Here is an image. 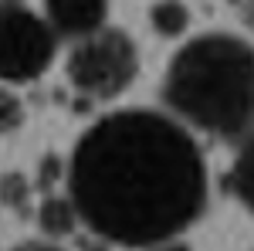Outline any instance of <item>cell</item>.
I'll return each instance as SVG.
<instances>
[{
  "mask_svg": "<svg viewBox=\"0 0 254 251\" xmlns=\"http://www.w3.org/2000/svg\"><path fill=\"white\" fill-rule=\"evenodd\" d=\"M78 211L71 204V197H44L38 207V228L48 234V241H58L78 228Z\"/></svg>",
  "mask_w": 254,
  "mask_h": 251,
  "instance_id": "6",
  "label": "cell"
},
{
  "mask_svg": "<svg viewBox=\"0 0 254 251\" xmlns=\"http://www.w3.org/2000/svg\"><path fill=\"white\" fill-rule=\"evenodd\" d=\"M0 200L14 211H24L31 200V183L24 180V173H3L0 176Z\"/></svg>",
  "mask_w": 254,
  "mask_h": 251,
  "instance_id": "9",
  "label": "cell"
},
{
  "mask_svg": "<svg viewBox=\"0 0 254 251\" xmlns=\"http://www.w3.org/2000/svg\"><path fill=\"white\" fill-rule=\"evenodd\" d=\"M10 3H20V0H10Z\"/></svg>",
  "mask_w": 254,
  "mask_h": 251,
  "instance_id": "14",
  "label": "cell"
},
{
  "mask_svg": "<svg viewBox=\"0 0 254 251\" xmlns=\"http://www.w3.org/2000/svg\"><path fill=\"white\" fill-rule=\"evenodd\" d=\"M149 20H153L156 34H163V38H180L190 27V10H187L183 0H159L156 7L149 10Z\"/></svg>",
  "mask_w": 254,
  "mask_h": 251,
  "instance_id": "8",
  "label": "cell"
},
{
  "mask_svg": "<svg viewBox=\"0 0 254 251\" xmlns=\"http://www.w3.org/2000/svg\"><path fill=\"white\" fill-rule=\"evenodd\" d=\"M109 17V0H44V20L58 38H71L75 44L98 34Z\"/></svg>",
  "mask_w": 254,
  "mask_h": 251,
  "instance_id": "5",
  "label": "cell"
},
{
  "mask_svg": "<svg viewBox=\"0 0 254 251\" xmlns=\"http://www.w3.org/2000/svg\"><path fill=\"white\" fill-rule=\"evenodd\" d=\"M231 187H234L237 200L254 214V136L244 139V146H241V153H237V160H234Z\"/></svg>",
  "mask_w": 254,
  "mask_h": 251,
  "instance_id": "7",
  "label": "cell"
},
{
  "mask_svg": "<svg viewBox=\"0 0 254 251\" xmlns=\"http://www.w3.org/2000/svg\"><path fill=\"white\" fill-rule=\"evenodd\" d=\"M55 173H58V160L51 156V160H44V176H41L38 183H41V187H51V183L58 180V176H55Z\"/></svg>",
  "mask_w": 254,
  "mask_h": 251,
  "instance_id": "12",
  "label": "cell"
},
{
  "mask_svg": "<svg viewBox=\"0 0 254 251\" xmlns=\"http://www.w3.org/2000/svg\"><path fill=\"white\" fill-rule=\"evenodd\" d=\"M10 251H64V248L44 238V241H20V245H14Z\"/></svg>",
  "mask_w": 254,
  "mask_h": 251,
  "instance_id": "11",
  "label": "cell"
},
{
  "mask_svg": "<svg viewBox=\"0 0 254 251\" xmlns=\"http://www.w3.org/2000/svg\"><path fill=\"white\" fill-rule=\"evenodd\" d=\"M149 251H190V248H183V245H173V241H170V245H159V248H149Z\"/></svg>",
  "mask_w": 254,
  "mask_h": 251,
  "instance_id": "13",
  "label": "cell"
},
{
  "mask_svg": "<svg viewBox=\"0 0 254 251\" xmlns=\"http://www.w3.org/2000/svg\"><path fill=\"white\" fill-rule=\"evenodd\" d=\"M68 197L95 238L149 251L203 214L207 163L180 119L122 109L75 143Z\"/></svg>",
  "mask_w": 254,
  "mask_h": 251,
  "instance_id": "1",
  "label": "cell"
},
{
  "mask_svg": "<svg viewBox=\"0 0 254 251\" xmlns=\"http://www.w3.org/2000/svg\"><path fill=\"white\" fill-rule=\"evenodd\" d=\"M58 55V34L51 24L24 3L0 0V82H38Z\"/></svg>",
  "mask_w": 254,
  "mask_h": 251,
  "instance_id": "4",
  "label": "cell"
},
{
  "mask_svg": "<svg viewBox=\"0 0 254 251\" xmlns=\"http://www.w3.org/2000/svg\"><path fill=\"white\" fill-rule=\"evenodd\" d=\"M68 82L78 88L81 95L92 98H116L132 85L139 72V51L136 41L126 31L102 27L98 34L78 41L71 55L64 61Z\"/></svg>",
  "mask_w": 254,
  "mask_h": 251,
  "instance_id": "3",
  "label": "cell"
},
{
  "mask_svg": "<svg viewBox=\"0 0 254 251\" xmlns=\"http://www.w3.org/2000/svg\"><path fill=\"white\" fill-rule=\"evenodd\" d=\"M163 102L180 122L220 139L254 136V44L237 34H200L166 68Z\"/></svg>",
  "mask_w": 254,
  "mask_h": 251,
  "instance_id": "2",
  "label": "cell"
},
{
  "mask_svg": "<svg viewBox=\"0 0 254 251\" xmlns=\"http://www.w3.org/2000/svg\"><path fill=\"white\" fill-rule=\"evenodd\" d=\"M24 126V102L10 88H0V136H10Z\"/></svg>",
  "mask_w": 254,
  "mask_h": 251,
  "instance_id": "10",
  "label": "cell"
}]
</instances>
